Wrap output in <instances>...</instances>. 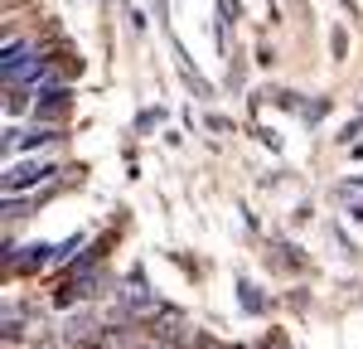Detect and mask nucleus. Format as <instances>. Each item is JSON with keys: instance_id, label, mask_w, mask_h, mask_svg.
I'll use <instances>...</instances> for the list:
<instances>
[{"instance_id": "f257e3e1", "label": "nucleus", "mask_w": 363, "mask_h": 349, "mask_svg": "<svg viewBox=\"0 0 363 349\" xmlns=\"http://www.w3.org/2000/svg\"><path fill=\"white\" fill-rule=\"evenodd\" d=\"M39 78H49V58L39 49H25L20 39H10L5 44V83L25 87V83H39Z\"/></svg>"}, {"instance_id": "f03ea898", "label": "nucleus", "mask_w": 363, "mask_h": 349, "mask_svg": "<svg viewBox=\"0 0 363 349\" xmlns=\"http://www.w3.org/2000/svg\"><path fill=\"white\" fill-rule=\"evenodd\" d=\"M54 174V165H44V160H25V165H10L5 170V194H25L34 184H44Z\"/></svg>"}, {"instance_id": "7ed1b4c3", "label": "nucleus", "mask_w": 363, "mask_h": 349, "mask_svg": "<svg viewBox=\"0 0 363 349\" xmlns=\"http://www.w3.org/2000/svg\"><path fill=\"white\" fill-rule=\"evenodd\" d=\"M68 87H39V121H58V116L68 112Z\"/></svg>"}, {"instance_id": "20e7f679", "label": "nucleus", "mask_w": 363, "mask_h": 349, "mask_svg": "<svg viewBox=\"0 0 363 349\" xmlns=\"http://www.w3.org/2000/svg\"><path fill=\"white\" fill-rule=\"evenodd\" d=\"M20 267H44V262H54V248L49 243H34V248H25V257H15Z\"/></svg>"}, {"instance_id": "39448f33", "label": "nucleus", "mask_w": 363, "mask_h": 349, "mask_svg": "<svg viewBox=\"0 0 363 349\" xmlns=\"http://www.w3.org/2000/svg\"><path fill=\"white\" fill-rule=\"evenodd\" d=\"M238 296H242V311H252V316H262V311H267V301L257 296L252 282H238Z\"/></svg>"}, {"instance_id": "423d86ee", "label": "nucleus", "mask_w": 363, "mask_h": 349, "mask_svg": "<svg viewBox=\"0 0 363 349\" xmlns=\"http://www.w3.org/2000/svg\"><path fill=\"white\" fill-rule=\"evenodd\" d=\"M335 194H339V199H363V174H359V179H344Z\"/></svg>"}, {"instance_id": "0eeeda50", "label": "nucleus", "mask_w": 363, "mask_h": 349, "mask_svg": "<svg viewBox=\"0 0 363 349\" xmlns=\"http://www.w3.org/2000/svg\"><path fill=\"white\" fill-rule=\"evenodd\" d=\"M34 349H63V345H54V340H49V345H34Z\"/></svg>"}, {"instance_id": "6e6552de", "label": "nucleus", "mask_w": 363, "mask_h": 349, "mask_svg": "<svg viewBox=\"0 0 363 349\" xmlns=\"http://www.w3.org/2000/svg\"><path fill=\"white\" fill-rule=\"evenodd\" d=\"M145 349H155V345H145Z\"/></svg>"}]
</instances>
